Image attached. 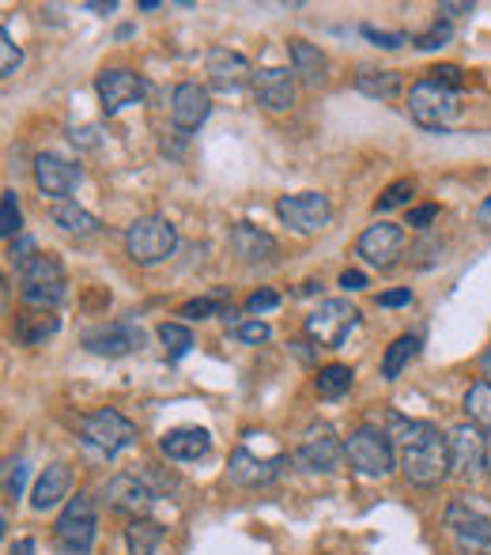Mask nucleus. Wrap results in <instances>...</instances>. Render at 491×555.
I'll use <instances>...</instances> for the list:
<instances>
[{"label":"nucleus","mask_w":491,"mask_h":555,"mask_svg":"<svg viewBox=\"0 0 491 555\" xmlns=\"http://www.w3.org/2000/svg\"><path fill=\"white\" fill-rule=\"evenodd\" d=\"M345 457L348 465L360 476H371V480H382V476L393 473L397 457H393V442L389 435H382L378 427H356L345 439Z\"/></svg>","instance_id":"0eeeda50"},{"label":"nucleus","mask_w":491,"mask_h":555,"mask_svg":"<svg viewBox=\"0 0 491 555\" xmlns=\"http://www.w3.org/2000/svg\"><path fill=\"white\" fill-rule=\"evenodd\" d=\"M68 488H73V473L68 465H46L42 476L35 480V491H30V506L35 511H53L61 499H68Z\"/></svg>","instance_id":"393cba45"},{"label":"nucleus","mask_w":491,"mask_h":555,"mask_svg":"<svg viewBox=\"0 0 491 555\" xmlns=\"http://www.w3.org/2000/svg\"><path fill=\"white\" fill-rule=\"evenodd\" d=\"M0 234H4L8 242L23 234V216H20V201H15V190H4V197H0Z\"/></svg>","instance_id":"c9c22d12"},{"label":"nucleus","mask_w":491,"mask_h":555,"mask_svg":"<svg viewBox=\"0 0 491 555\" xmlns=\"http://www.w3.org/2000/svg\"><path fill=\"white\" fill-rule=\"evenodd\" d=\"M106 503H111L114 511L129 514V518H144V514L152 511L155 495H152V488H147L144 480H137L132 473H118L106 480Z\"/></svg>","instance_id":"412c9836"},{"label":"nucleus","mask_w":491,"mask_h":555,"mask_svg":"<svg viewBox=\"0 0 491 555\" xmlns=\"http://www.w3.org/2000/svg\"><path fill=\"white\" fill-rule=\"evenodd\" d=\"M287 465H292V461H287L284 453H276V457H257L246 446H238L228 461V480L238 483V488H269V483H276L280 476L287 473Z\"/></svg>","instance_id":"f8f14e48"},{"label":"nucleus","mask_w":491,"mask_h":555,"mask_svg":"<svg viewBox=\"0 0 491 555\" xmlns=\"http://www.w3.org/2000/svg\"><path fill=\"white\" fill-rule=\"evenodd\" d=\"M292 73L295 80H302L310 91L330 83V57L310 42H292Z\"/></svg>","instance_id":"b1692460"},{"label":"nucleus","mask_w":491,"mask_h":555,"mask_svg":"<svg viewBox=\"0 0 491 555\" xmlns=\"http://www.w3.org/2000/svg\"><path fill=\"white\" fill-rule=\"evenodd\" d=\"M35 254H38V246H35V238H30V234H20V238H12V246H8V257H12L15 264L30 261Z\"/></svg>","instance_id":"c03bdc74"},{"label":"nucleus","mask_w":491,"mask_h":555,"mask_svg":"<svg viewBox=\"0 0 491 555\" xmlns=\"http://www.w3.org/2000/svg\"><path fill=\"white\" fill-rule=\"evenodd\" d=\"M228 333L235 336V340H243V344H264L272 336V330L264 322H257V318H238L235 310H228Z\"/></svg>","instance_id":"f704fd0d"},{"label":"nucleus","mask_w":491,"mask_h":555,"mask_svg":"<svg viewBox=\"0 0 491 555\" xmlns=\"http://www.w3.org/2000/svg\"><path fill=\"white\" fill-rule=\"evenodd\" d=\"M249 88H254L257 103L272 114H284L295 106V73L292 68H257Z\"/></svg>","instance_id":"aec40b11"},{"label":"nucleus","mask_w":491,"mask_h":555,"mask_svg":"<svg viewBox=\"0 0 491 555\" xmlns=\"http://www.w3.org/2000/svg\"><path fill=\"white\" fill-rule=\"evenodd\" d=\"M99 537V511L91 495H76L65 503V511L57 514V526H53V541H57L61 555H91Z\"/></svg>","instance_id":"7ed1b4c3"},{"label":"nucleus","mask_w":491,"mask_h":555,"mask_svg":"<svg viewBox=\"0 0 491 555\" xmlns=\"http://www.w3.org/2000/svg\"><path fill=\"white\" fill-rule=\"evenodd\" d=\"M389 439L401 450V473L409 483L431 491L447 480L450 468V442L439 435V427L427 420H401L393 416V435Z\"/></svg>","instance_id":"f257e3e1"},{"label":"nucleus","mask_w":491,"mask_h":555,"mask_svg":"<svg viewBox=\"0 0 491 555\" xmlns=\"http://www.w3.org/2000/svg\"><path fill=\"white\" fill-rule=\"evenodd\" d=\"M340 287H345V292H363V287H367V272L345 269V272H340Z\"/></svg>","instance_id":"de8ad7c7"},{"label":"nucleus","mask_w":491,"mask_h":555,"mask_svg":"<svg viewBox=\"0 0 491 555\" xmlns=\"http://www.w3.org/2000/svg\"><path fill=\"white\" fill-rule=\"evenodd\" d=\"M401 246H404V231L397 223H371L367 231L360 234V242H356V254L363 257L367 264L374 269H393L397 257H401Z\"/></svg>","instance_id":"2eb2a0df"},{"label":"nucleus","mask_w":491,"mask_h":555,"mask_svg":"<svg viewBox=\"0 0 491 555\" xmlns=\"http://www.w3.org/2000/svg\"><path fill=\"white\" fill-rule=\"evenodd\" d=\"M4 555H35V541H30V537H20L15 544H8Z\"/></svg>","instance_id":"8fccbe9b"},{"label":"nucleus","mask_w":491,"mask_h":555,"mask_svg":"<svg viewBox=\"0 0 491 555\" xmlns=\"http://www.w3.org/2000/svg\"><path fill=\"white\" fill-rule=\"evenodd\" d=\"M477 223L484 227V231H491V197H484V205L477 208Z\"/></svg>","instance_id":"3c124183"},{"label":"nucleus","mask_w":491,"mask_h":555,"mask_svg":"<svg viewBox=\"0 0 491 555\" xmlns=\"http://www.w3.org/2000/svg\"><path fill=\"white\" fill-rule=\"evenodd\" d=\"M159 450L170 461H201L212 450V435L205 427H175L159 439Z\"/></svg>","instance_id":"5701e85b"},{"label":"nucleus","mask_w":491,"mask_h":555,"mask_svg":"<svg viewBox=\"0 0 491 555\" xmlns=\"http://www.w3.org/2000/svg\"><path fill=\"white\" fill-rule=\"evenodd\" d=\"M360 30H363V38H367V42L378 46V50H401V46H409V35H401V30H397V35L378 30V27H360Z\"/></svg>","instance_id":"a19ab883"},{"label":"nucleus","mask_w":491,"mask_h":555,"mask_svg":"<svg viewBox=\"0 0 491 555\" xmlns=\"http://www.w3.org/2000/svg\"><path fill=\"white\" fill-rule=\"evenodd\" d=\"M442 526L462 555H491V514L477 511L469 499H454L442 514Z\"/></svg>","instance_id":"423d86ee"},{"label":"nucleus","mask_w":491,"mask_h":555,"mask_svg":"<svg viewBox=\"0 0 491 555\" xmlns=\"http://www.w3.org/2000/svg\"><path fill=\"white\" fill-rule=\"evenodd\" d=\"M80 167L53 152L35 155V185L46 193V197H73L76 185H80Z\"/></svg>","instance_id":"6ab92c4d"},{"label":"nucleus","mask_w":491,"mask_h":555,"mask_svg":"<svg viewBox=\"0 0 491 555\" xmlns=\"http://www.w3.org/2000/svg\"><path fill=\"white\" fill-rule=\"evenodd\" d=\"M23 65V50L12 42V30H0V76H15V68Z\"/></svg>","instance_id":"ea45409f"},{"label":"nucleus","mask_w":491,"mask_h":555,"mask_svg":"<svg viewBox=\"0 0 491 555\" xmlns=\"http://www.w3.org/2000/svg\"><path fill=\"white\" fill-rule=\"evenodd\" d=\"M95 91L103 99L106 114H121L125 106L140 103L147 95V80L132 73V68H103L95 80Z\"/></svg>","instance_id":"4468645a"},{"label":"nucleus","mask_w":491,"mask_h":555,"mask_svg":"<svg viewBox=\"0 0 491 555\" xmlns=\"http://www.w3.org/2000/svg\"><path fill=\"white\" fill-rule=\"evenodd\" d=\"M212 114V95L201 83H178L170 95V121L178 132H197Z\"/></svg>","instance_id":"a211bd4d"},{"label":"nucleus","mask_w":491,"mask_h":555,"mask_svg":"<svg viewBox=\"0 0 491 555\" xmlns=\"http://www.w3.org/2000/svg\"><path fill=\"white\" fill-rule=\"evenodd\" d=\"M465 416L473 427H480L484 435H491V386L484 378L473 382L469 393H465Z\"/></svg>","instance_id":"473e14b6"},{"label":"nucleus","mask_w":491,"mask_h":555,"mask_svg":"<svg viewBox=\"0 0 491 555\" xmlns=\"http://www.w3.org/2000/svg\"><path fill=\"white\" fill-rule=\"evenodd\" d=\"M439 12L447 15V20H450V15H469L473 12V0H442Z\"/></svg>","instance_id":"09e8293b"},{"label":"nucleus","mask_w":491,"mask_h":555,"mask_svg":"<svg viewBox=\"0 0 491 555\" xmlns=\"http://www.w3.org/2000/svg\"><path fill=\"white\" fill-rule=\"evenodd\" d=\"M435 220H439V205H419L409 212V227H416V231H427Z\"/></svg>","instance_id":"a18cd8bd"},{"label":"nucleus","mask_w":491,"mask_h":555,"mask_svg":"<svg viewBox=\"0 0 491 555\" xmlns=\"http://www.w3.org/2000/svg\"><path fill=\"white\" fill-rule=\"evenodd\" d=\"M345 461V442L337 439L330 424H314L302 431L299 450H295V465L307 473H337Z\"/></svg>","instance_id":"9d476101"},{"label":"nucleus","mask_w":491,"mask_h":555,"mask_svg":"<svg viewBox=\"0 0 491 555\" xmlns=\"http://www.w3.org/2000/svg\"><path fill=\"white\" fill-rule=\"evenodd\" d=\"M228 310H231V292H228V287H216V292L185 302L178 314L190 318V322H201V318H228Z\"/></svg>","instance_id":"2f4dec72"},{"label":"nucleus","mask_w":491,"mask_h":555,"mask_svg":"<svg viewBox=\"0 0 491 555\" xmlns=\"http://www.w3.org/2000/svg\"><path fill=\"white\" fill-rule=\"evenodd\" d=\"M83 348H88L91 356L121 359V356H129V351L144 348V333H140L137 322L121 318V322H106V325H99V330L83 333Z\"/></svg>","instance_id":"ddd939ff"},{"label":"nucleus","mask_w":491,"mask_h":555,"mask_svg":"<svg viewBox=\"0 0 491 555\" xmlns=\"http://www.w3.org/2000/svg\"><path fill=\"white\" fill-rule=\"evenodd\" d=\"M404 88V80L393 68H360L356 73V91L367 99H397Z\"/></svg>","instance_id":"bb28decb"},{"label":"nucleus","mask_w":491,"mask_h":555,"mask_svg":"<svg viewBox=\"0 0 491 555\" xmlns=\"http://www.w3.org/2000/svg\"><path fill=\"white\" fill-rule=\"evenodd\" d=\"M412 193H416L412 178H397V182H393V185H386V190H382V197L374 201V212H393V208L409 205Z\"/></svg>","instance_id":"e433bc0d"},{"label":"nucleus","mask_w":491,"mask_h":555,"mask_svg":"<svg viewBox=\"0 0 491 555\" xmlns=\"http://www.w3.org/2000/svg\"><path fill=\"white\" fill-rule=\"evenodd\" d=\"M178 249V227L163 216H140L125 231V254L137 264H159Z\"/></svg>","instance_id":"20e7f679"},{"label":"nucleus","mask_w":491,"mask_h":555,"mask_svg":"<svg viewBox=\"0 0 491 555\" xmlns=\"http://www.w3.org/2000/svg\"><path fill=\"white\" fill-rule=\"evenodd\" d=\"M155 8H163L159 0H140V12H155Z\"/></svg>","instance_id":"5fc2aeb1"},{"label":"nucleus","mask_w":491,"mask_h":555,"mask_svg":"<svg viewBox=\"0 0 491 555\" xmlns=\"http://www.w3.org/2000/svg\"><path fill=\"white\" fill-rule=\"evenodd\" d=\"M53 227H61L65 234H73V238H91V234H99V223L95 216L88 212V208H80L76 201H57L50 212Z\"/></svg>","instance_id":"a878e982"},{"label":"nucleus","mask_w":491,"mask_h":555,"mask_svg":"<svg viewBox=\"0 0 491 555\" xmlns=\"http://www.w3.org/2000/svg\"><path fill=\"white\" fill-rule=\"evenodd\" d=\"M15 276H20V299L30 310H53L68 299L65 269L53 254H35L30 261L15 264Z\"/></svg>","instance_id":"f03ea898"},{"label":"nucleus","mask_w":491,"mask_h":555,"mask_svg":"<svg viewBox=\"0 0 491 555\" xmlns=\"http://www.w3.org/2000/svg\"><path fill=\"white\" fill-rule=\"evenodd\" d=\"M409 114L419 129L439 132V129H447L457 114H462V91H450V88H442V83H435L424 76V80H416L409 88Z\"/></svg>","instance_id":"39448f33"},{"label":"nucleus","mask_w":491,"mask_h":555,"mask_svg":"<svg viewBox=\"0 0 491 555\" xmlns=\"http://www.w3.org/2000/svg\"><path fill=\"white\" fill-rule=\"evenodd\" d=\"M114 8H118V4H114V0H91V4H88V12L106 15V12H114Z\"/></svg>","instance_id":"603ef678"},{"label":"nucleus","mask_w":491,"mask_h":555,"mask_svg":"<svg viewBox=\"0 0 491 555\" xmlns=\"http://www.w3.org/2000/svg\"><path fill=\"white\" fill-rule=\"evenodd\" d=\"M450 38H454V27H450L447 20H439V23H431L424 35L412 38V46H416V50H439V46H447Z\"/></svg>","instance_id":"4c0bfd02"},{"label":"nucleus","mask_w":491,"mask_h":555,"mask_svg":"<svg viewBox=\"0 0 491 555\" xmlns=\"http://www.w3.org/2000/svg\"><path fill=\"white\" fill-rule=\"evenodd\" d=\"M480 371H484V382L491 386V348L484 351V356H480Z\"/></svg>","instance_id":"864d4df0"},{"label":"nucleus","mask_w":491,"mask_h":555,"mask_svg":"<svg viewBox=\"0 0 491 555\" xmlns=\"http://www.w3.org/2000/svg\"><path fill=\"white\" fill-rule=\"evenodd\" d=\"M159 340H163V348H167V359H170V363H178V359L190 356V348H193V330H190V325H182V322H163V325H159Z\"/></svg>","instance_id":"72a5a7b5"},{"label":"nucleus","mask_w":491,"mask_h":555,"mask_svg":"<svg viewBox=\"0 0 491 555\" xmlns=\"http://www.w3.org/2000/svg\"><path fill=\"white\" fill-rule=\"evenodd\" d=\"M356 325H360V310H356L352 302L325 299V302H318V310L307 318V336L318 348H340Z\"/></svg>","instance_id":"1a4fd4ad"},{"label":"nucleus","mask_w":491,"mask_h":555,"mask_svg":"<svg viewBox=\"0 0 491 555\" xmlns=\"http://www.w3.org/2000/svg\"><path fill=\"white\" fill-rule=\"evenodd\" d=\"M125 544H129V555H155V548L163 544V526L147 518H132L125 529Z\"/></svg>","instance_id":"c756f323"},{"label":"nucleus","mask_w":491,"mask_h":555,"mask_svg":"<svg viewBox=\"0 0 491 555\" xmlns=\"http://www.w3.org/2000/svg\"><path fill=\"white\" fill-rule=\"evenodd\" d=\"M80 435H83V442H88L95 453H103V457H118V453L132 450L137 439H140L137 424H132V420H125L118 409L91 412V416L83 420Z\"/></svg>","instance_id":"6e6552de"},{"label":"nucleus","mask_w":491,"mask_h":555,"mask_svg":"<svg viewBox=\"0 0 491 555\" xmlns=\"http://www.w3.org/2000/svg\"><path fill=\"white\" fill-rule=\"evenodd\" d=\"M276 216L292 227L295 234H318L330 227L333 208H330V197H322V193H292V197L276 201Z\"/></svg>","instance_id":"9b49d317"},{"label":"nucleus","mask_w":491,"mask_h":555,"mask_svg":"<svg viewBox=\"0 0 491 555\" xmlns=\"http://www.w3.org/2000/svg\"><path fill=\"white\" fill-rule=\"evenodd\" d=\"M378 307L393 310V307H412V292L409 287H393V292H382L378 295Z\"/></svg>","instance_id":"49530a36"},{"label":"nucleus","mask_w":491,"mask_h":555,"mask_svg":"<svg viewBox=\"0 0 491 555\" xmlns=\"http://www.w3.org/2000/svg\"><path fill=\"white\" fill-rule=\"evenodd\" d=\"M231 249H235V257H243L246 264H269L280 246L269 231H261V227L235 223V231H231Z\"/></svg>","instance_id":"4be33fe9"},{"label":"nucleus","mask_w":491,"mask_h":555,"mask_svg":"<svg viewBox=\"0 0 491 555\" xmlns=\"http://www.w3.org/2000/svg\"><path fill=\"white\" fill-rule=\"evenodd\" d=\"M23 488H27V461L23 457H12L4 465V495L8 499H20Z\"/></svg>","instance_id":"58836bf2"},{"label":"nucleus","mask_w":491,"mask_h":555,"mask_svg":"<svg viewBox=\"0 0 491 555\" xmlns=\"http://www.w3.org/2000/svg\"><path fill=\"white\" fill-rule=\"evenodd\" d=\"M450 442V468L457 476H477L480 468L488 465V442H484V431L473 424H457L454 431L447 435Z\"/></svg>","instance_id":"f3484780"},{"label":"nucleus","mask_w":491,"mask_h":555,"mask_svg":"<svg viewBox=\"0 0 491 555\" xmlns=\"http://www.w3.org/2000/svg\"><path fill=\"white\" fill-rule=\"evenodd\" d=\"M205 76H208V83H212V91H220V95H235V91H243L246 83H254V68H249V61L235 50L208 53Z\"/></svg>","instance_id":"dca6fc26"},{"label":"nucleus","mask_w":491,"mask_h":555,"mask_svg":"<svg viewBox=\"0 0 491 555\" xmlns=\"http://www.w3.org/2000/svg\"><path fill=\"white\" fill-rule=\"evenodd\" d=\"M352 382H356L352 366L330 363V366H322V371H318L314 386H318V397H325V401H340V397H345L348 389H352Z\"/></svg>","instance_id":"7c9ffc66"},{"label":"nucleus","mask_w":491,"mask_h":555,"mask_svg":"<svg viewBox=\"0 0 491 555\" xmlns=\"http://www.w3.org/2000/svg\"><path fill=\"white\" fill-rule=\"evenodd\" d=\"M427 80L442 83V88H450V91H462L465 88V73L457 65H435L431 73H427Z\"/></svg>","instance_id":"79ce46f5"},{"label":"nucleus","mask_w":491,"mask_h":555,"mask_svg":"<svg viewBox=\"0 0 491 555\" xmlns=\"http://www.w3.org/2000/svg\"><path fill=\"white\" fill-rule=\"evenodd\" d=\"M280 307V295L272 287H257L254 295L246 299V314H269V310Z\"/></svg>","instance_id":"37998d69"},{"label":"nucleus","mask_w":491,"mask_h":555,"mask_svg":"<svg viewBox=\"0 0 491 555\" xmlns=\"http://www.w3.org/2000/svg\"><path fill=\"white\" fill-rule=\"evenodd\" d=\"M61 330V318H53V310H30V314L15 318V340L20 344H42Z\"/></svg>","instance_id":"cd10ccee"},{"label":"nucleus","mask_w":491,"mask_h":555,"mask_svg":"<svg viewBox=\"0 0 491 555\" xmlns=\"http://www.w3.org/2000/svg\"><path fill=\"white\" fill-rule=\"evenodd\" d=\"M416 351H419V336L416 333L397 336V340L386 348V356H382V378H386V382L401 378V371L412 363V359H416Z\"/></svg>","instance_id":"c85d7f7f"}]
</instances>
